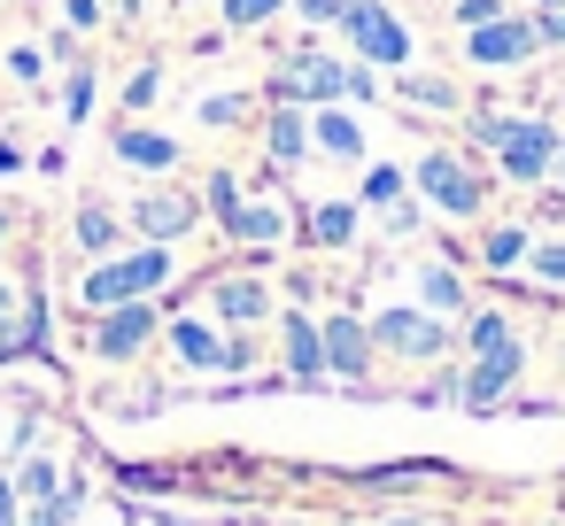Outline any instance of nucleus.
Returning a JSON list of instances; mask_svg holds the SVG:
<instances>
[{
  "instance_id": "nucleus-1",
  "label": "nucleus",
  "mask_w": 565,
  "mask_h": 526,
  "mask_svg": "<svg viewBox=\"0 0 565 526\" xmlns=\"http://www.w3.org/2000/svg\"><path fill=\"white\" fill-rule=\"evenodd\" d=\"M472 132L495 148L503 179H519V186H534V179L557 163V125H542V117H480Z\"/></svg>"
},
{
  "instance_id": "nucleus-2",
  "label": "nucleus",
  "mask_w": 565,
  "mask_h": 526,
  "mask_svg": "<svg viewBox=\"0 0 565 526\" xmlns=\"http://www.w3.org/2000/svg\"><path fill=\"white\" fill-rule=\"evenodd\" d=\"M163 279H171V256L148 240L140 256H125V264H102V271L86 279V302H94V310H117V302H140V294H156Z\"/></svg>"
},
{
  "instance_id": "nucleus-3",
  "label": "nucleus",
  "mask_w": 565,
  "mask_h": 526,
  "mask_svg": "<svg viewBox=\"0 0 565 526\" xmlns=\"http://www.w3.org/2000/svg\"><path fill=\"white\" fill-rule=\"evenodd\" d=\"M279 94H287V101L326 109V101H341V94H349V71H341L333 55H318V47H295V55H287V71H279Z\"/></svg>"
},
{
  "instance_id": "nucleus-4",
  "label": "nucleus",
  "mask_w": 565,
  "mask_h": 526,
  "mask_svg": "<svg viewBox=\"0 0 565 526\" xmlns=\"http://www.w3.org/2000/svg\"><path fill=\"white\" fill-rule=\"evenodd\" d=\"M372 341L395 348V356H418V364H434V356L449 348V333H441L434 310H380V318H372Z\"/></svg>"
},
{
  "instance_id": "nucleus-5",
  "label": "nucleus",
  "mask_w": 565,
  "mask_h": 526,
  "mask_svg": "<svg viewBox=\"0 0 565 526\" xmlns=\"http://www.w3.org/2000/svg\"><path fill=\"white\" fill-rule=\"evenodd\" d=\"M341 24H349V40L364 47V63H387V71H395V63L411 55L403 24H395V17L380 9V0H349V9H341Z\"/></svg>"
},
{
  "instance_id": "nucleus-6",
  "label": "nucleus",
  "mask_w": 565,
  "mask_h": 526,
  "mask_svg": "<svg viewBox=\"0 0 565 526\" xmlns=\"http://www.w3.org/2000/svg\"><path fill=\"white\" fill-rule=\"evenodd\" d=\"M534 47H542V32L519 24V17H488V24H472V40H465V55L488 63V71H511V63H526Z\"/></svg>"
},
{
  "instance_id": "nucleus-7",
  "label": "nucleus",
  "mask_w": 565,
  "mask_h": 526,
  "mask_svg": "<svg viewBox=\"0 0 565 526\" xmlns=\"http://www.w3.org/2000/svg\"><path fill=\"white\" fill-rule=\"evenodd\" d=\"M418 194L441 202L449 217H472V210H480V179H472L457 155H426V163H418Z\"/></svg>"
},
{
  "instance_id": "nucleus-8",
  "label": "nucleus",
  "mask_w": 565,
  "mask_h": 526,
  "mask_svg": "<svg viewBox=\"0 0 565 526\" xmlns=\"http://www.w3.org/2000/svg\"><path fill=\"white\" fill-rule=\"evenodd\" d=\"M511 379H519V341L480 348V356H472V372H465V410H495V402L511 395Z\"/></svg>"
},
{
  "instance_id": "nucleus-9",
  "label": "nucleus",
  "mask_w": 565,
  "mask_h": 526,
  "mask_svg": "<svg viewBox=\"0 0 565 526\" xmlns=\"http://www.w3.org/2000/svg\"><path fill=\"white\" fill-rule=\"evenodd\" d=\"M148 333H156V310H148V302H117V310L102 318V333H94V348L125 364V356H140V348H148Z\"/></svg>"
},
{
  "instance_id": "nucleus-10",
  "label": "nucleus",
  "mask_w": 565,
  "mask_h": 526,
  "mask_svg": "<svg viewBox=\"0 0 565 526\" xmlns=\"http://www.w3.org/2000/svg\"><path fill=\"white\" fill-rule=\"evenodd\" d=\"M318 333H326V372H341V379H364V372H372V325L326 318Z\"/></svg>"
},
{
  "instance_id": "nucleus-11",
  "label": "nucleus",
  "mask_w": 565,
  "mask_h": 526,
  "mask_svg": "<svg viewBox=\"0 0 565 526\" xmlns=\"http://www.w3.org/2000/svg\"><path fill=\"white\" fill-rule=\"evenodd\" d=\"M132 225H140L156 248H171L179 233H194V194H148V202L132 210Z\"/></svg>"
},
{
  "instance_id": "nucleus-12",
  "label": "nucleus",
  "mask_w": 565,
  "mask_h": 526,
  "mask_svg": "<svg viewBox=\"0 0 565 526\" xmlns=\"http://www.w3.org/2000/svg\"><path fill=\"white\" fill-rule=\"evenodd\" d=\"M287 372H295V379H326V333H318L302 310L287 318Z\"/></svg>"
},
{
  "instance_id": "nucleus-13",
  "label": "nucleus",
  "mask_w": 565,
  "mask_h": 526,
  "mask_svg": "<svg viewBox=\"0 0 565 526\" xmlns=\"http://www.w3.org/2000/svg\"><path fill=\"white\" fill-rule=\"evenodd\" d=\"M217 318H233V325L271 318V287H264V279H225V287H217Z\"/></svg>"
},
{
  "instance_id": "nucleus-14",
  "label": "nucleus",
  "mask_w": 565,
  "mask_h": 526,
  "mask_svg": "<svg viewBox=\"0 0 565 526\" xmlns=\"http://www.w3.org/2000/svg\"><path fill=\"white\" fill-rule=\"evenodd\" d=\"M171 348H179V364H194V372H225V341H217L210 325H194V318L171 325Z\"/></svg>"
},
{
  "instance_id": "nucleus-15",
  "label": "nucleus",
  "mask_w": 565,
  "mask_h": 526,
  "mask_svg": "<svg viewBox=\"0 0 565 526\" xmlns=\"http://www.w3.org/2000/svg\"><path fill=\"white\" fill-rule=\"evenodd\" d=\"M225 233H233V240H256V248H271V240L287 233V217H279L271 202H241V210L225 217Z\"/></svg>"
},
{
  "instance_id": "nucleus-16",
  "label": "nucleus",
  "mask_w": 565,
  "mask_h": 526,
  "mask_svg": "<svg viewBox=\"0 0 565 526\" xmlns=\"http://www.w3.org/2000/svg\"><path fill=\"white\" fill-rule=\"evenodd\" d=\"M302 148H310V125H302V101H287V109H271V163H302Z\"/></svg>"
},
{
  "instance_id": "nucleus-17",
  "label": "nucleus",
  "mask_w": 565,
  "mask_h": 526,
  "mask_svg": "<svg viewBox=\"0 0 565 526\" xmlns=\"http://www.w3.org/2000/svg\"><path fill=\"white\" fill-rule=\"evenodd\" d=\"M310 132H318L341 163H356V155H364V132H356V117H341V109H310Z\"/></svg>"
},
{
  "instance_id": "nucleus-18",
  "label": "nucleus",
  "mask_w": 565,
  "mask_h": 526,
  "mask_svg": "<svg viewBox=\"0 0 565 526\" xmlns=\"http://www.w3.org/2000/svg\"><path fill=\"white\" fill-rule=\"evenodd\" d=\"M117 155H125V163H148V171H171V163H179V148H171L163 132H117Z\"/></svg>"
},
{
  "instance_id": "nucleus-19",
  "label": "nucleus",
  "mask_w": 565,
  "mask_h": 526,
  "mask_svg": "<svg viewBox=\"0 0 565 526\" xmlns=\"http://www.w3.org/2000/svg\"><path fill=\"white\" fill-rule=\"evenodd\" d=\"M418 302H426L434 318H457V310H465V287H457V271H418Z\"/></svg>"
},
{
  "instance_id": "nucleus-20",
  "label": "nucleus",
  "mask_w": 565,
  "mask_h": 526,
  "mask_svg": "<svg viewBox=\"0 0 565 526\" xmlns=\"http://www.w3.org/2000/svg\"><path fill=\"white\" fill-rule=\"evenodd\" d=\"M78 248H86V256H109V248H117V217H109L102 202L78 210Z\"/></svg>"
},
{
  "instance_id": "nucleus-21",
  "label": "nucleus",
  "mask_w": 565,
  "mask_h": 526,
  "mask_svg": "<svg viewBox=\"0 0 565 526\" xmlns=\"http://www.w3.org/2000/svg\"><path fill=\"white\" fill-rule=\"evenodd\" d=\"M349 233H356V210H341V202H326V210L310 217V240H318V248H341Z\"/></svg>"
},
{
  "instance_id": "nucleus-22",
  "label": "nucleus",
  "mask_w": 565,
  "mask_h": 526,
  "mask_svg": "<svg viewBox=\"0 0 565 526\" xmlns=\"http://www.w3.org/2000/svg\"><path fill=\"white\" fill-rule=\"evenodd\" d=\"M480 256H488V264L503 271V264H519V256H526V233H519V225H495V233L480 240Z\"/></svg>"
},
{
  "instance_id": "nucleus-23",
  "label": "nucleus",
  "mask_w": 565,
  "mask_h": 526,
  "mask_svg": "<svg viewBox=\"0 0 565 526\" xmlns=\"http://www.w3.org/2000/svg\"><path fill=\"white\" fill-rule=\"evenodd\" d=\"M395 194H403V171L372 163V171H364V202H372V210H395Z\"/></svg>"
},
{
  "instance_id": "nucleus-24",
  "label": "nucleus",
  "mask_w": 565,
  "mask_h": 526,
  "mask_svg": "<svg viewBox=\"0 0 565 526\" xmlns=\"http://www.w3.org/2000/svg\"><path fill=\"white\" fill-rule=\"evenodd\" d=\"M403 101H418V109H457V94H449L441 78H403Z\"/></svg>"
},
{
  "instance_id": "nucleus-25",
  "label": "nucleus",
  "mask_w": 565,
  "mask_h": 526,
  "mask_svg": "<svg viewBox=\"0 0 565 526\" xmlns=\"http://www.w3.org/2000/svg\"><path fill=\"white\" fill-rule=\"evenodd\" d=\"M17 487H24V495H40V503H47V495H55V487H63V472H55V464H47V457H32V464H24V472H17Z\"/></svg>"
},
{
  "instance_id": "nucleus-26",
  "label": "nucleus",
  "mask_w": 565,
  "mask_h": 526,
  "mask_svg": "<svg viewBox=\"0 0 565 526\" xmlns=\"http://www.w3.org/2000/svg\"><path fill=\"white\" fill-rule=\"evenodd\" d=\"M71 511H78V487H55V495L32 511V526H71Z\"/></svg>"
},
{
  "instance_id": "nucleus-27",
  "label": "nucleus",
  "mask_w": 565,
  "mask_h": 526,
  "mask_svg": "<svg viewBox=\"0 0 565 526\" xmlns=\"http://www.w3.org/2000/svg\"><path fill=\"white\" fill-rule=\"evenodd\" d=\"M534 279L542 287H565V240H542L534 248Z\"/></svg>"
},
{
  "instance_id": "nucleus-28",
  "label": "nucleus",
  "mask_w": 565,
  "mask_h": 526,
  "mask_svg": "<svg viewBox=\"0 0 565 526\" xmlns=\"http://www.w3.org/2000/svg\"><path fill=\"white\" fill-rule=\"evenodd\" d=\"M210 210H217V217L241 210V179H233V171H210Z\"/></svg>"
},
{
  "instance_id": "nucleus-29",
  "label": "nucleus",
  "mask_w": 565,
  "mask_h": 526,
  "mask_svg": "<svg viewBox=\"0 0 565 526\" xmlns=\"http://www.w3.org/2000/svg\"><path fill=\"white\" fill-rule=\"evenodd\" d=\"M495 341H511V325H503L495 310H480V318H472V356H480V348H495Z\"/></svg>"
},
{
  "instance_id": "nucleus-30",
  "label": "nucleus",
  "mask_w": 565,
  "mask_h": 526,
  "mask_svg": "<svg viewBox=\"0 0 565 526\" xmlns=\"http://www.w3.org/2000/svg\"><path fill=\"white\" fill-rule=\"evenodd\" d=\"M271 9H279V0H225V17H233V24H264Z\"/></svg>"
},
{
  "instance_id": "nucleus-31",
  "label": "nucleus",
  "mask_w": 565,
  "mask_h": 526,
  "mask_svg": "<svg viewBox=\"0 0 565 526\" xmlns=\"http://www.w3.org/2000/svg\"><path fill=\"white\" fill-rule=\"evenodd\" d=\"M241 109H248V101H241V94H217V101H210V109H202V117H210V125H241Z\"/></svg>"
},
{
  "instance_id": "nucleus-32",
  "label": "nucleus",
  "mask_w": 565,
  "mask_h": 526,
  "mask_svg": "<svg viewBox=\"0 0 565 526\" xmlns=\"http://www.w3.org/2000/svg\"><path fill=\"white\" fill-rule=\"evenodd\" d=\"M295 9H302V17H310V24H333V17H341V9H349V0H295Z\"/></svg>"
},
{
  "instance_id": "nucleus-33",
  "label": "nucleus",
  "mask_w": 565,
  "mask_h": 526,
  "mask_svg": "<svg viewBox=\"0 0 565 526\" xmlns=\"http://www.w3.org/2000/svg\"><path fill=\"white\" fill-rule=\"evenodd\" d=\"M534 32H542L550 47H565V9H542V17H534Z\"/></svg>"
},
{
  "instance_id": "nucleus-34",
  "label": "nucleus",
  "mask_w": 565,
  "mask_h": 526,
  "mask_svg": "<svg viewBox=\"0 0 565 526\" xmlns=\"http://www.w3.org/2000/svg\"><path fill=\"white\" fill-rule=\"evenodd\" d=\"M457 17H465V24H488V17H503V9H495V0H457Z\"/></svg>"
},
{
  "instance_id": "nucleus-35",
  "label": "nucleus",
  "mask_w": 565,
  "mask_h": 526,
  "mask_svg": "<svg viewBox=\"0 0 565 526\" xmlns=\"http://www.w3.org/2000/svg\"><path fill=\"white\" fill-rule=\"evenodd\" d=\"M0 526H17V480H0Z\"/></svg>"
},
{
  "instance_id": "nucleus-36",
  "label": "nucleus",
  "mask_w": 565,
  "mask_h": 526,
  "mask_svg": "<svg viewBox=\"0 0 565 526\" xmlns=\"http://www.w3.org/2000/svg\"><path fill=\"white\" fill-rule=\"evenodd\" d=\"M395 526H434V518H395Z\"/></svg>"
},
{
  "instance_id": "nucleus-37",
  "label": "nucleus",
  "mask_w": 565,
  "mask_h": 526,
  "mask_svg": "<svg viewBox=\"0 0 565 526\" xmlns=\"http://www.w3.org/2000/svg\"><path fill=\"white\" fill-rule=\"evenodd\" d=\"M0 240H9V217H0Z\"/></svg>"
},
{
  "instance_id": "nucleus-38",
  "label": "nucleus",
  "mask_w": 565,
  "mask_h": 526,
  "mask_svg": "<svg viewBox=\"0 0 565 526\" xmlns=\"http://www.w3.org/2000/svg\"><path fill=\"white\" fill-rule=\"evenodd\" d=\"M557 163H565V140H557Z\"/></svg>"
},
{
  "instance_id": "nucleus-39",
  "label": "nucleus",
  "mask_w": 565,
  "mask_h": 526,
  "mask_svg": "<svg viewBox=\"0 0 565 526\" xmlns=\"http://www.w3.org/2000/svg\"><path fill=\"white\" fill-rule=\"evenodd\" d=\"M557 526H565V518H557Z\"/></svg>"
}]
</instances>
